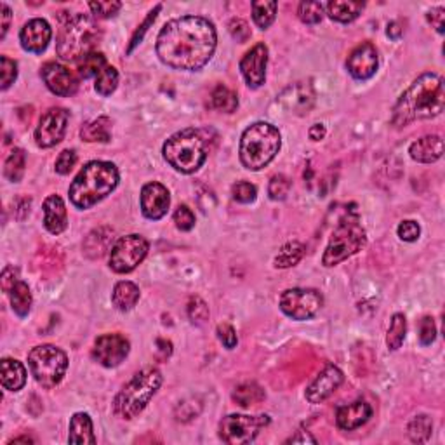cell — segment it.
Wrapping results in <instances>:
<instances>
[{
    "mask_svg": "<svg viewBox=\"0 0 445 445\" xmlns=\"http://www.w3.org/2000/svg\"><path fill=\"white\" fill-rule=\"evenodd\" d=\"M216 28L202 16H184L164 25L157 37V54L174 70L203 68L216 51Z\"/></svg>",
    "mask_w": 445,
    "mask_h": 445,
    "instance_id": "6da1fadb",
    "label": "cell"
},
{
    "mask_svg": "<svg viewBox=\"0 0 445 445\" xmlns=\"http://www.w3.org/2000/svg\"><path fill=\"white\" fill-rule=\"evenodd\" d=\"M445 106L444 79L437 73H425L410 84L393 108L391 124L406 127L416 120L439 117Z\"/></svg>",
    "mask_w": 445,
    "mask_h": 445,
    "instance_id": "7a4b0ae2",
    "label": "cell"
},
{
    "mask_svg": "<svg viewBox=\"0 0 445 445\" xmlns=\"http://www.w3.org/2000/svg\"><path fill=\"white\" fill-rule=\"evenodd\" d=\"M118 184V169L111 162L94 161L84 165L70 184V200L77 209H89L108 196Z\"/></svg>",
    "mask_w": 445,
    "mask_h": 445,
    "instance_id": "3957f363",
    "label": "cell"
},
{
    "mask_svg": "<svg viewBox=\"0 0 445 445\" xmlns=\"http://www.w3.org/2000/svg\"><path fill=\"white\" fill-rule=\"evenodd\" d=\"M63 27L56 40V53L65 61H80L94 53V47L101 40L103 32L87 14H72L63 18Z\"/></svg>",
    "mask_w": 445,
    "mask_h": 445,
    "instance_id": "277c9868",
    "label": "cell"
},
{
    "mask_svg": "<svg viewBox=\"0 0 445 445\" xmlns=\"http://www.w3.org/2000/svg\"><path fill=\"white\" fill-rule=\"evenodd\" d=\"M282 138L275 125L256 122L244 131L240 139V162L249 170L265 169L280 150Z\"/></svg>",
    "mask_w": 445,
    "mask_h": 445,
    "instance_id": "5b68a950",
    "label": "cell"
},
{
    "mask_svg": "<svg viewBox=\"0 0 445 445\" xmlns=\"http://www.w3.org/2000/svg\"><path fill=\"white\" fill-rule=\"evenodd\" d=\"M162 384L158 369L146 367L132 376V380L118 391L113 400V413L122 419H132L143 413L150 400L157 395Z\"/></svg>",
    "mask_w": 445,
    "mask_h": 445,
    "instance_id": "8992f818",
    "label": "cell"
},
{
    "mask_svg": "<svg viewBox=\"0 0 445 445\" xmlns=\"http://www.w3.org/2000/svg\"><path fill=\"white\" fill-rule=\"evenodd\" d=\"M164 158L167 164L183 174H192L203 165L207 158V139L203 131L184 129L170 136L164 144Z\"/></svg>",
    "mask_w": 445,
    "mask_h": 445,
    "instance_id": "52a82bcc",
    "label": "cell"
},
{
    "mask_svg": "<svg viewBox=\"0 0 445 445\" xmlns=\"http://www.w3.org/2000/svg\"><path fill=\"white\" fill-rule=\"evenodd\" d=\"M367 244L365 230L362 228L358 216H346L339 221V225L334 230L331 240H329L327 249L324 252L322 263L324 266H336L344 259L351 258L362 251V247Z\"/></svg>",
    "mask_w": 445,
    "mask_h": 445,
    "instance_id": "ba28073f",
    "label": "cell"
},
{
    "mask_svg": "<svg viewBox=\"0 0 445 445\" xmlns=\"http://www.w3.org/2000/svg\"><path fill=\"white\" fill-rule=\"evenodd\" d=\"M28 367L32 376L44 388H54L61 383L68 369V357L53 344L35 346L28 353Z\"/></svg>",
    "mask_w": 445,
    "mask_h": 445,
    "instance_id": "9c48e42d",
    "label": "cell"
},
{
    "mask_svg": "<svg viewBox=\"0 0 445 445\" xmlns=\"http://www.w3.org/2000/svg\"><path fill=\"white\" fill-rule=\"evenodd\" d=\"M270 425V416H244V414H230L221 421L220 437L225 444L246 445L254 442L265 426Z\"/></svg>",
    "mask_w": 445,
    "mask_h": 445,
    "instance_id": "30bf717a",
    "label": "cell"
},
{
    "mask_svg": "<svg viewBox=\"0 0 445 445\" xmlns=\"http://www.w3.org/2000/svg\"><path fill=\"white\" fill-rule=\"evenodd\" d=\"M148 242L141 235L120 237L110 251V268L115 273H129L146 258Z\"/></svg>",
    "mask_w": 445,
    "mask_h": 445,
    "instance_id": "8fae6325",
    "label": "cell"
},
{
    "mask_svg": "<svg viewBox=\"0 0 445 445\" xmlns=\"http://www.w3.org/2000/svg\"><path fill=\"white\" fill-rule=\"evenodd\" d=\"M324 305V298L315 289H289L280 296V310L292 320H308Z\"/></svg>",
    "mask_w": 445,
    "mask_h": 445,
    "instance_id": "7c38bea8",
    "label": "cell"
},
{
    "mask_svg": "<svg viewBox=\"0 0 445 445\" xmlns=\"http://www.w3.org/2000/svg\"><path fill=\"white\" fill-rule=\"evenodd\" d=\"M68 118L70 115L65 108L47 110L35 129V143L40 148H51L61 143V139L66 134Z\"/></svg>",
    "mask_w": 445,
    "mask_h": 445,
    "instance_id": "4fadbf2b",
    "label": "cell"
},
{
    "mask_svg": "<svg viewBox=\"0 0 445 445\" xmlns=\"http://www.w3.org/2000/svg\"><path fill=\"white\" fill-rule=\"evenodd\" d=\"M131 344L122 334H105L96 339L92 358L103 367H117L127 358Z\"/></svg>",
    "mask_w": 445,
    "mask_h": 445,
    "instance_id": "5bb4252c",
    "label": "cell"
},
{
    "mask_svg": "<svg viewBox=\"0 0 445 445\" xmlns=\"http://www.w3.org/2000/svg\"><path fill=\"white\" fill-rule=\"evenodd\" d=\"M40 75H42L47 89L56 96H72L79 87L75 73L70 72V68H66L61 63H46L40 70Z\"/></svg>",
    "mask_w": 445,
    "mask_h": 445,
    "instance_id": "9a60e30c",
    "label": "cell"
},
{
    "mask_svg": "<svg viewBox=\"0 0 445 445\" xmlns=\"http://www.w3.org/2000/svg\"><path fill=\"white\" fill-rule=\"evenodd\" d=\"M266 65H268V47L265 44H256L240 59V72L249 87L258 89L265 84Z\"/></svg>",
    "mask_w": 445,
    "mask_h": 445,
    "instance_id": "2e32d148",
    "label": "cell"
},
{
    "mask_svg": "<svg viewBox=\"0 0 445 445\" xmlns=\"http://www.w3.org/2000/svg\"><path fill=\"white\" fill-rule=\"evenodd\" d=\"M377 66H380V58H377L376 47L370 42H362L348 56L346 68L350 75L357 80L370 79L377 72Z\"/></svg>",
    "mask_w": 445,
    "mask_h": 445,
    "instance_id": "e0dca14e",
    "label": "cell"
},
{
    "mask_svg": "<svg viewBox=\"0 0 445 445\" xmlns=\"http://www.w3.org/2000/svg\"><path fill=\"white\" fill-rule=\"evenodd\" d=\"M170 206L169 190L161 183H148L141 190V211L148 220L158 221L165 216Z\"/></svg>",
    "mask_w": 445,
    "mask_h": 445,
    "instance_id": "ac0fdd59",
    "label": "cell"
},
{
    "mask_svg": "<svg viewBox=\"0 0 445 445\" xmlns=\"http://www.w3.org/2000/svg\"><path fill=\"white\" fill-rule=\"evenodd\" d=\"M343 372L336 365L329 363L306 388V400L310 403H322L343 384Z\"/></svg>",
    "mask_w": 445,
    "mask_h": 445,
    "instance_id": "d6986e66",
    "label": "cell"
},
{
    "mask_svg": "<svg viewBox=\"0 0 445 445\" xmlns=\"http://www.w3.org/2000/svg\"><path fill=\"white\" fill-rule=\"evenodd\" d=\"M278 101L294 115H306L315 105V91L310 82H296L280 92Z\"/></svg>",
    "mask_w": 445,
    "mask_h": 445,
    "instance_id": "ffe728a7",
    "label": "cell"
},
{
    "mask_svg": "<svg viewBox=\"0 0 445 445\" xmlns=\"http://www.w3.org/2000/svg\"><path fill=\"white\" fill-rule=\"evenodd\" d=\"M51 37H53V30H51V25L47 23L46 20H40V18H35V20H30L20 32V42L21 47L28 53L33 54H40L42 51L47 49L51 42Z\"/></svg>",
    "mask_w": 445,
    "mask_h": 445,
    "instance_id": "44dd1931",
    "label": "cell"
},
{
    "mask_svg": "<svg viewBox=\"0 0 445 445\" xmlns=\"http://www.w3.org/2000/svg\"><path fill=\"white\" fill-rule=\"evenodd\" d=\"M372 416V407L369 406L363 400H357V402H351L348 406H341L336 413V425L341 430H351L361 428L362 425H365L369 421V418Z\"/></svg>",
    "mask_w": 445,
    "mask_h": 445,
    "instance_id": "7402d4cb",
    "label": "cell"
},
{
    "mask_svg": "<svg viewBox=\"0 0 445 445\" xmlns=\"http://www.w3.org/2000/svg\"><path fill=\"white\" fill-rule=\"evenodd\" d=\"M44 226L53 235H59L68 226L65 202L59 195H49L44 200Z\"/></svg>",
    "mask_w": 445,
    "mask_h": 445,
    "instance_id": "603a6c76",
    "label": "cell"
},
{
    "mask_svg": "<svg viewBox=\"0 0 445 445\" xmlns=\"http://www.w3.org/2000/svg\"><path fill=\"white\" fill-rule=\"evenodd\" d=\"M410 157L421 164H433L444 155V139L440 136L432 134L414 141L409 148Z\"/></svg>",
    "mask_w": 445,
    "mask_h": 445,
    "instance_id": "cb8c5ba5",
    "label": "cell"
},
{
    "mask_svg": "<svg viewBox=\"0 0 445 445\" xmlns=\"http://www.w3.org/2000/svg\"><path fill=\"white\" fill-rule=\"evenodd\" d=\"M113 235L115 232L108 226H101V228L92 230L87 235L84 242V254L87 258L96 259V258H103L106 252L111 251V244H113Z\"/></svg>",
    "mask_w": 445,
    "mask_h": 445,
    "instance_id": "d4e9b609",
    "label": "cell"
},
{
    "mask_svg": "<svg viewBox=\"0 0 445 445\" xmlns=\"http://www.w3.org/2000/svg\"><path fill=\"white\" fill-rule=\"evenodd\" d=\"M0 374H2V387L9 391H20L27 383V369L23 363L14 358H4L0 362Z\"/></svg>",
    "mask_w": 445,
    "mask_h": 445,
    "instance_id": "484cf974",
    "label": "cell"
},
{
    "mask_svg": "<svg viewBox=\"0 0 445 445\" xmlns=\"http://www.w3.org/2000/svg\"><path fill=\"white\" fill-rule=\"evenodd\" d=\"M68 442L73 445H92L96 444L94 432H92V421L87 414L77 413L70 421V435Z\"/></svg>",
    "mask_w": 445,
    "mask_h": 445,
    "instance_id": "4316f807",
    "label": "cell"
},
{
    "mask_svg": "<svg viewBox=\"0 0 445 445\" xmlns=\"http://www.w3.org/2000/svg\"><path fill=\"white\" fill-rule=\"evenodd\" d=\"M365 4L363 2H348V0H334L325 6L329 18L337 23H351L362 14Z\"/></svg>",
    "mask_w": 445,
    "mask_h": 445,
    "instance_id": "83f0119b",
    "label": "cell"
},
{
    "mask_svg": "<svg viewBox=\"0 0 445 445\" xmlns=\"http://www.w3.org/2000/svg\"><path fill=\"white\" fill-rule=\"evenodd\" d=\"M111 301L117 306V310L129 311L139 301V287L132 282H118L111 294Z\"/></svg>",
    "mask_w": 445,
    "mask_h": 445,
    "instance_id": "f1b7e54d",
    "label": "cell"
},
{
    "mask_svg": "<svg viewBox=\"0 0 445 445\" xmlns=\"http://www.w3.org/2000/svg\"><path fill=\"white\" fill-rule=\"evenodd\" d=\"M80 136L87 143H108L111 138V120L108 117H98L96 120L87 122L80 129Z\"/></svg>",
    "mask_w": 445,
    "mask_h": 445,
    "instance_id": "f546056e",
    "label": "cell"
},
{
    "mask_svg": "<svg viewBox=\"0 0 445 445\" xmlns=\"http://www.w3.org/2000/svg\"><path fill=\"white\" fill-rule=\"evenodd\" d=\"M7 294H9L14 313L21 318L27 317L30 313V308H32V292H30L28 285L23 280H18Z\"/></svg>",
    "mask_w": 445,
    "mask_h": 445,
    "instance_id": "4dcf8cb0",
    "label": "cell"
},
{
    "mask_svg": "<svg viewBox=\"0 0 445 445\" xmlns=\"http://www.w3.org/2000/svg\"><path fill=\"white\" fill-rule=\"evenodd\" d=\"M265 389L259 387L258 383H242L233 391V400L240 407H251L265 400Z\"/></svg>",
    "mask_w": 445,
    "mask_h": 445,
    "instance_id": "1f68e13d",
    "label": "cell"
},
{
    "mask_svg": "<svg viewBox=\"0 0 445 445\" xmlns=\"http://www.w3.org/2000/svg\"><path fill=\"white\" fill-rule=\"evenodd\" d=\"M277 7L278 4L273 0H258V2H252V20L261 30H266L272 27V23L275 21L277 16Z\"/></svg>",
    "mask_w": 445,
    "mask_h": 445,
    "instance_id": "d6a6232c",
    "label": "cell"
},
{
    "mask_svg": "<svg viewBox=\"0 0 445 445\" xmlns=\"http://www.w3.org/2000/svg\"><path fill=\"white\" fill-rule=\"evenodd\" d=\"M211 106L214 110L225 111V113H232L239 106V98H237V92H233L232 89H228L226 85L220 84L211 94Z\"/></svg>",
    "mask_w": 445,
    "mask_h": 445,
    "instance_id": "836d02e7",
    "label": "cell"
},
{
    "mask_svg": "<svg viewBox=\"0 0 445 445\" xmlns=\"http://www.w3.org/2000/svg\"><path fill=\"white\" fill-rule=\"evenodd\" d=\"M25 165H27V157L25 151L20 148H14L11 155L7 157L6 164H4V176L11 181V183H18L21 181L25 174Z\"/></svg>",
    "mask_w": 445,
    "mask_h": 445,
    "instance_id": "e575fe53",
    "label": "cell"
},
{
    "mask_svg": "<svg viewBox=\"0 0 445 445\" xmlns=\"http://www.w3.org/2000/svg\"><path fill=\"white\" fill-rule=\"evenodd\" d=\"M305 256V246L301 242H287L282 247L278 256L275 258L277 268H291V266L298 265L301 258Z\"/></svg>",
    "mask_w": 445,
    "mask_h": 445,
    "instance_id": "d590c367",
    "label": "cell"
},
{
    "mask_svg": "<svg viewBox=\"0 0 445 445\" xmlns=\"http://www.w3.org/2000/svg\"><path fill=\"white\" fill-rule=\"evenodd\" d=\"M407 334V320L403 313H395L389 322V329L387 334V344L389 350H399L402 346L403 339H406Z\"/></svg>",
    "mask_w": 445,
    "mask_h": 445,
    "instance_id": "8d00e7d4",
    "label": "cell"
},
{
    "mask_svg": "<svg viewBox=\"0 0 445 445\" xmlns=\"http://www.w3.org/2000/svg\"><path fill=\"white\" fill-rule=\"evenodd\" d=\"M433 432V421L432 418L426 416V414H419V416L413 418V421L409 422V437L413 442L416 444H425L428 442L430 437Z\"/></svg>",
    "mask_w": 445,
    "mask_h": 445,
    "instance_id": "74e56055",
    "label": "cell"
},
{
    "mask_svg": "<svg viewBox=\"0 0 445 445\" xmlns=\"http://www.w3.org/2000/svg\"><path fill=\"white\" fill-rule=\"evenodd\" d=\"M108 65L106 63L105 54L101 53H91L85 56L84 59L79 61V77L80 79H91V77H98L101 70Z\"/></svg>",
    "mask_w": 445,
    "mask_h": 445,
    "instance_id": "f35d334b",
    "label": "cell"
},
{
    "mask_svg": "<svg viewBox=\"0 0 445 445\" xmlns=\"http://www.w3.org/2000/svg\"><path fill=\"white\" fill-rule=\"evenodd\" d=\"M117 85H118V72L113 68V66L106 65L105 68L101 70V73L96 77V84H94L96 92L101 96H110L111 92L117 89Z\"/></svg>",
    "mask_w": 445,
    "mask_h": 445,
    "instance_id": "ab89813d",
    "label": "cell"
},
{
    "mask_svg": "<svg viewBox=\"0 0 445 445\" xmlns=\"http://www.w3.org/2000/svg\"><path fill=\"white\" fill-rule=\"evenodd\" d=\"M298 16L303 23L317 25L324 18V4L320 2H301L298 7Z\"/></svg>",
    "mask_w": 445,
    "mask_h": 445,
    "instance_id": "60d3db41",
    "label": "cell"
},
{
    "mask_svg": "<svg viewBox=\"0 0 445 445\" xmlns=\"http://www.w3.org/2000/svg\"><path fill=\"white\" fill-rule=\"evenodd\" d=\"M200 410H202V403H200L199 399L192 396V399H187V400H183V402L177 403L174 414H176L177 421L188 422V421H192L194 418L199 416Z\"/></svg>",
    "mask_w": 445,
    "mask_h": 445,
    "instance_id": "b9f144b4",
    "label": "cell"
},
{
    "mask_svg": "<svg viewBox=\"0 0 445 445\" xmlns=\"http://www.w3.org/2000/svg\"><path fill=\"white\" fill-rule=\"evenodd\" d=\"M188 317L196 325H203L209 320V306L206 305L202 298H199V296L190 298V301H188Z\"/></svg>",
    "mask_w": 445,
    "mask_h": 445,
    "instance_id": "7bdbcfd3",
    "label": "cell"
},
{
    "mask_svg": "<svg viewBox=\"0 0 445 445\" xmlns=\"http://www.w3.org/2000/svg\"><path fill=\"white\" fill-rule=\"evenodd\" d=\"M161 9H162V6H161V4H158V6H155L153 11H150V13H148L146 20L143 21V25H139L138 30H136V32H134V35L131 37V44H129V47H127V54H131L132 51H134L136 47H138V44L141 42V40H143L144 33H146L148 28H150L151 25H153V21L157 20V16H158V13H161Z\"/></svg>",
    "mask_w": 445,
    "mask_h": 445,
    "instance_id": "ee69618b",
    "label": "cell"
},
{
    "mask_svg": "<svg viewBox=\"0 0 445 445\" xmlns=\"http://www.w3.org/2000/svg\"><path fill=\"white\" fill-rule=\"evenodd\" d=\"M289 190H291V181L284 174H277L270 180L268 195L272 200H284L289 195Z\"/></svg>",
    "mask_w": 445,
    "mask_h": 445,
    "instance_id": "f6af8a7d",
    "label": "cell"
},
{
    "mask_svg": "<svg viewBox=\"0 0 445 445\" xmlns=\"http://www.w3.org/2000/svg\"><path fill=\"white\" fill-rule=\"evenodd\" d=\"M233 199L240 203H251L256 200V195H258V188L252 183H247V181H239V183L233 184L232 188Z\"/></svg>",
    "mask_w": 445,
    "mask_h": 445,
    "instance_id": "bcb514c9",
    "label": "cell"
},
{
    "mask_svg": "<svg viewBox=\"0 0 445 445\" xmlns=\"http://www.w3.org/2000/svg\"><path fill=\"white\" fill-rule=\"evenodd\" d=\"M0 70H2V84H0V89L6 91V89L11 87V84H14L18 77V63L14 59H9L7 56H2L0 58Z\"/></svg>",
    "mask_w": 445,
    "mask_h": 445,
    "instance_id": "7dc6e473",
    "label": "cell"
},
{
    "mask_svg": "<svg viewBox=\"0 0 445 445\" xmlns=\"http://www.w3.org/2000/svg\"><path fill=\"white\" fill-rule=\"evenodd\" d=\"M174 222L181 232H190L195 226V214L188 206H180L174 213Z\"/></svg>",
    "mask_w": 445,
    "mask_h": 445,
    "instance_id": "c3c4849f",
    "label": "cell"
},
{
    "mask_svg": "<svg viewBox=\"0 0 445 445\" xmlns=\"http://www.w3.org/2000/svg\"><path fill=\"white\" fill-rule=\"evenodd\" d=\"M89 9L92 11V14L96 18H103L105 20V18L115 16L122 9V4L115 2V0H111V2H91L89 4Z\"/></svg>",
    "mask_w": 445,
    "mask_h": 445,
    "instance_id": "681fc988",
    "label": "cell"
},
{
    "mask_svg": "<svg viewBox=\"0 0 445 445\" xmlns=\"http://www.w3.org/2000/svg\"><path fill=\"white\" fill-rule=\"evenodd\" d=\"M437 337V325L432 317H425L419 324V341L422 346H430Z\"/></svg>",
    "mask_w": 445,
    "mask_h": 445,
    "instance_id": "f907efd6",
    "label": "cell"
},
{
    "mask_svg": "<svg viewBox=\"0 0 445 445\" xmlns=\"http://www.w3.org/2000/svg\"><path fill=\"white\" fill-rule=\"evenodd\" d=\"M396 233H399V237L403 240V242H416V240L419 239V235H421V228H419V225L416 221L407 220V221L400 222L399 228H396Z\"/></svg>",
    "mask_w": 445,
    "mask_h": 445,
    "instance_id": "816d5d0a",
    "label": "cell"
},
{
    "mask_svg": "<svg viewBox=\"0 0 445 445\" xmlns=\"http://www.w3.org/2000/svg\"><path fill=\"white\" fill-rule=\"evenodd\" d=\"M228 28H230V33H232V37L237 40V42H247V40H249L251 28H249V25H247V21L240 20V18H233V20L230 21Z\"/></svg>",
    "mask_w": 445,
    "mask_h": 445,
    "instance_id": "f5cc1de1",
    "label": "cell"
},
{
    "mask_svg": "<svg viewBox=\"0 0 445 445\" xmlns=\"http://www.w3.org/2000/svg\"><path fill=\"white\" fill-rule=\"evenodd\" d=\"M77 164V153L75 150H65L59 153L58 161H56V173L58 174H68Z\"/></svg>",
    "mask_w": 445,
    "mask_h": 445,
    "instance_id": "db71d44e",
    "label": "cell"
},
{
    "mask_svg": "<svg viewBox=\"0 0 445 445\" xmlns=\"http://www.w3.org/2000/svg\"><path fill=\"white\" fill-rule=\"evenodd\" d=\"M218 337H220L222 346L228 348V350H233V348L237 346V343H239V339H237L235 329H233L232 325H228V324L218 325Z\"/></svg>",
    "mask_w": 445,
    "mask_h": 445,
    "instance_id": "11a10c76",
    "label": "cell"
},
{
    "mask_svg": "<svg viewBox=\"0 0 445 445\" xmlns=\"http://www.w3.org/2000/svg\"><path fill=\"white\" fill-rule=\"evenodd\" d=\"M426 20L432 23V27L437 30L439 33L445 32V9L444 7H435V9L430 11L426 14Z\"/></svg>",
    "mask_w": 445,
    "mask_h": 445,
    "instance_id": "9f6ffc18",
    "label": "cell"
},
{
    "mask_svg": "<svg viewBox=\"0 0 445 445\" xmlns=\"http://www.w3.org/2000/svg\"><path fill=\"white\" fill-rule=\"evenodd\" d=\"M18 280H20V275H18V270L14 268V266H7V268H4V272H2L4 292H9Z\"/></svg>",
    "mask_w": 445,
    "mask_h": 445,
    "instance_id": "6f0895ef",
    "label": "cell"
},
{
    "mask_svg": "<svg viewBox=\"0 0 445 445\" xmlns=\"http://www.w3.org/2000/svg\"><path fill=\"white\" fill-rule=\"evenodd\" d=\"M11 20H13V14L7 4H0V39H6V33L9 30Z\"/></svg>",
    "mask_w": 445,
    "mask_h": 445,
    "instance_id": "680465c9",
    "label": "cell"
},
{
    "mask_svg": "<svg viewBox=\"0 0 445 445\" xmlns=\"http://www.w3.org/2000/svg\"><path fill=\"white\" fill-rule=\"evenodd\" d=\"M306 442L317 444V440H315L308 432H298V435H294L289 439V444H306Z\"/></svg>",
    "mask_w": 445,
    "mask_h": 445,
    "instance_id": "91938a15",
    "label": "cell"
},
{
    "mask_svg": "<svg viewBox=\"0 0 445 445\" xmlns=\"http://www.w3.org/2000/svg\"><path fill=\"white\" fill-rule=\"evenodd\" d=\"M324 136H325V127L322 124H315V125H311V129H310V138L313 139V141H320V139H324Z\"/></svg>",
    "mask_w": 445,
    "mask_h": 445,
    "instance_id": "94428289",
    "label": "cell"
},
{
    "mask_svg": "<svg viewBox=\"0 0 445 445\" xmlns=\"http://www.w3.org/2000/svg\"><path fill=\"white\" fill-rule=\"evenodd\" d=\"M387 33H388L389 39H395V40H396V39H400V37H402L403 28L400 27V23H396V21H393V23L388 25Z\"/></svg>",
    "mask_w": 445,
    "mask_h": 445,
    "instance_id": "6125c7cd",
    "label": "cell"
},
{
    "mask_svg": "<svg viewBox=\"0 0 445 445\" xmlns=\"http://www.w3.org/2000/svg\"><path fill=\"white\" fill-rule=\"evenodd\" d=\"M157 344L161 346V351H162V357H169L170 353H173V344H170V341H164V339H158Z\"/></svg>",
    "mask_w": 445,
    "mask_h": 445,
    "instance_id": "be15d7a7",
    "label": "cell"
},
{
    "mask_svg": "<svg viewBox=\"0 0 445 445\" xmlns=\"http://www.w3.org/2000/svg\"><path fill=\"white\" fill-rule=\"evenodd\" d=\"M9 444H33V440L30 439V437H20V439L11 440Z\"/></svg>",
    "mask_w": 445,
    "mask_h": 445,
    "instance_id": "e7e4bbea",
    "label": "cell"
}]
</instances>
